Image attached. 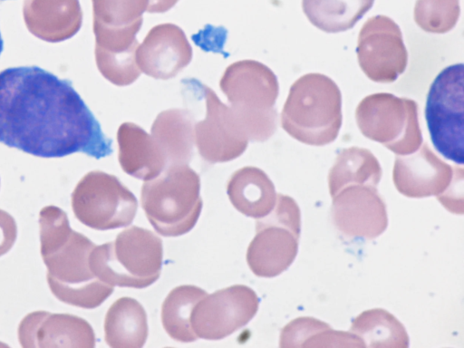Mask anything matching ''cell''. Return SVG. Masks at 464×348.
<instances>
[{"instance_id": "9c48e42d", "label": "cell", "mask_w": 464, "mask_h": 348, "mask_svg": "<svg viewBox=\"0 0 464 348\" xmlns=\"http://www.w3.org/2000/svg\"><path fill=\"white\" fill-rule=\"evenodd\" d=\"M463 63L443 69L432 82L426 101L425 118L435 149L446 159L462 165Z\"/></svg>"}, {"instance_id": "44dd1931", "label": "cell", "mask_w": 464, "mask_h": 348, "mask_svg": "<svg viewBox=\"0 0 464 348\" xmlns=\"http://www.w3.org/2000/svg\"><path fill=\"white\" fill-rule=\"evenodd\" d=\"M104 333L110 347L141 348L149 334L144 308L131 297L119 298L106 314Z\"/></svg>"}, {"instance_id": "277c9868", "label": "cell", "mask_w": 464, "mask_h": 348, "mask_svg": "<svg viewBox=\"0 0 464 348\" xmlns=\"http://www.w3.org/2000/svg\"><path fill=\"white\" fill-rule=\"evenodd\" d=\"M219 86L248 140L266 141L276 132L279 84L270 68L255 60L235 62L225 70Z\"/></svg>"}, {"instance_id": "ac0fdd59", "label": "cell", "mask_w": 464, "mask_h": 348, "mask_svg": "<svg viewBox=\"0 0 464 348\" xmlns=\"http://www.w3.org/2000/svg\"><path fill=\"white\" fill-rule=\"evenodd\" d=\"M119 162L123 171L139 179L150 180L167 167L165 157L153 140L141 127L123 122L117 131Z\"/></svg>"}, {"instance_id": "8992f818", "label": "cell", "mask_w": 464, "mask_h": 348, "mask_svg": "<svg viewBox=\"0 0 464 348\" xmlns=\"http://www.w3.org/2000/svg\"><path fill=\"white\" fill-rule=\"evenodd\" d=\"M141 206L154 229L179 237L196 225L202 208L200 179L187 164L170 165L141 188Z\"/></svg>"}, {"instance_id": "8fae6325", "label": "cell", "mask_w": 464, "mask_h": 348, "mask_svg": "<svg viewBox=\"0 0 464 348\" xmlns=\"http://www.w3.org/2000/svg\"><path fill=\"white\" fill-rule=\"evenodd\" d=\"M356 53L362 72L376 82L396 81L408 63V52L399 25L382 14L369 18L362 26Z\"/></svg>"}, {"instance_id": "cb8c5ba5", "label": "cell", "mask_w": 464, "mask_h": 348, "mask_svg": "<svg viewBox=\"0 0 464 348\" xmlns=\"http://www.w3.org/2000/svg\"><path fill=\"white\" fill-rule=\"evenodd\" d=\"M374 0H302L304 14L326 33L344 32L372 8Z\"/></svg>"}, {"instance_id": "6da1fadb", "label": "cell", "mask_w": 464, "mask_h": 348, "mask_svg": "<svg viewBox=\"0 0 464 348\" xmlns=\"http://www.w3.org/2000/svg\"><path fill=\"white\" fill-rule=\"evenodd\" d=\"M0 142L41 158L113 150L72 82L39 66L0 72Z\"/></svg>"}, {"instance_id": "484cf974", "label": "cell", "mask_w": 464, "mask_h": 348, "mask_svg": "<svg viewBox=\"0 0 464 348\" xmlns=\"http://www.w3.org/2000/svg\"><path fill=\"white\" fill-rule=\"evenodd\" d=\"M208 294L195 285H179L168 295L161 308L166 333L177 342L190 343L198 338L191 326L195 305Z\"/></svg>"}, {"instance_id": "4dcf8cb0", "label": "cell", "mask_w": 464, "mask_h": 348, "mask_svg": "<svg viewBox=\"0 0 464 348\" xmlns=\"http://www.w3.org/2000/svg\"><path fill=\"white\" fill-rule=\"evenodd\" d=\"M179 0H148L147 12L165 13L171 9Z\"/></svg>"}, {"instance_id": "ffe728a7", "label": "cell", "mask_w": 464, "mask_h": 348, "mask_svg": "<svg viewBox=\"0 0 464 348\" xmlns=\"http://www.w3.org/2000/svg\"><path fill=\"white\" fill-rule=\"evenodd\" d=\"M194 119L187 110L169 109L158 114L151 137L161 150L167 167L188 164L193 156Z\"/></svg>"}, {"instance_id": "d6986e66", "label": "cell", "mask_w": 464, "mask_h": 348, "mask_svg": "<svg viewBox=\"0 0 464 348\" xmlns=\"http://www.w3.org/2000/svg\"><path fill=\"white\" fill-rule=\"evenodd\" d=\"M227 192L230 202L240 213L256 219L272 211L277 195L266 172L251 166L241 168L232 174Z\"/></svg>"}, {"instance_id": "f1b7e54d", "label": "cell", "mask_w": 464, "mask_h": 348, "mask_svg": "<svg viewBox=\"0 0 464 348\" xmlns=\"http://www.w3.org/2000/svg\"><path fill=\"white\" fill-rule=\"evenodd\" d=\"M439 201L449 211L463 214V169L455 168V175L450 187L440 196Z\"/></svg>"}, {"instance_id": "7a4b0ae2", "label": "cell", "mask_w": 464, "mask_h": 348, "mask_svg": "<svg viewBox=\"0 0 464 348\" xmlns=\"http://www.w3.org/2000/svg\"><path fill=\"white\" fill-rule=\"evenodd\" d=\"M41 256L47 267V283L61 302L93 309L113 292L112 285L101 281L92 271L90 255L95 245L72 230L67 214L55 206L39 213Z\"/></svg>"}, {"instance_id": "5b68a950", "label": "cell", "mask_w": 464, "mask_h": 348, "mask_svg": "<svg viewBox=\"0 0 464 348\" xmlns=\"http://www.w3.org/2000/svg\"><path fill=\"white\" fill-rule=\"evenodd\" d=\"M162 256L161 239L150 230L132 226L113 242L95 246L90 266L105 284L140 289L160 277Z\"/></svg>"}, {"instance_id": "7c38bea8", "label": "cell", "mask_w": 464, "mask_h": 348, "mask_svg": "<svg viewBox=\"0 0 464 348\" xmlns=\"http://www.w3.org/2000/svg\"><path fill=\"white\" fill-rule=\"evenodd\" d=\"M258 306L259 298L252 288L231 285L207 295L195 305L191 326L198 338L220 340L245 326Z\"/></svg>"}, {"instance_id": "52a82bcc", "label": "cell", "mask_w": 464, "mask_h": 348, "mask_svg": "<svg viewBox=\"0 0 464 348\" xmlns=\"http://www.w3.org/2000/svg\"><path fill=\"white\" fill-rule=\"evenodd\" d=\"M256 231L246 251L247 265L259 277H275L285 271L297 255L301 213L295 200L277 194L272 211L256 221Z\"/></svg>"}, {"instance_id": "83f0119b", "label": "cell", "mask_w": 464, "mask_h": 348, "mask_svg": "<svg viewBox=\"0 0 464 348\" xmlns=\"http://www.w3.org/2000/svg\"><path fill=\"white\" fill-rule=\"evenodd\" d=\"M460 14L459 0H417L414 20L425 32L445 34L457 24Z\"/></svg>"}, {"instance_id": "3957f363", "label": "cell", "mask_w": 464, "mask_h": 348, "mask_svg": "<svg viewBox=\"0 0 464 348\" xmlns=\"http://www.w3.org/2000/svg\"><path fill=\"white\" fill-rule=\"evenodd\" d=\"M342 121L341 92L331 78L312 72L292 84L281 113V126L291 137L324 146L335 140Z\"/></svg>"}, {"instance_id": "f546056e", "label": "cell", "mask_w": 464, "mask_h": 348, "mask_svg": "<svg viewBox=\"0 0 464 348\" xmlns=\"http://www.w3.org/2000/svg\"><path fill=\"white\" fill-rule=\"evenodd\" d=\"M17 237V226L14 218L0 209V256L14 246Z\"/></svg>"}, {"instance_id": "603a6c76", "label": "cell", "mask_w": 464, "mask_h": 348, "mask_svg": "<svg viewBox=\"0 0 464 348\" xmlns=\"http://www.w3.org/2000/svg\"><path fill=\"white\" fill-rule=\"evenodd\" d=\"M280 347H365L353 333L335 331L313 317H299L281 331Z\"/></svg>"}, {"instance_id": "4fadbf2b", "label": "cell", "mask_w": 464, "mask_h": 348, "mask_svg": "<svg viewBox=\"0 0 464 348\" xmlns=\"http://www.w3.org/2000/svg\"><path fill=\"white\" fill-rule=\"evenodd\" d=\"M206 100V117L194 125L198 153L209 163L227 162L244 153L248 138L231 107L208 86L197 82Z\"/></svg>"}, {"instance_id": "d4e9b609", "label": "cell", "mask_w": 464, "mask_h": 348, "mask_svg": "<svg viewBox=\"0 0 464 348\" xmlns=\"http://www.w3.org/2000/svg\"><path fill=\"white\" fill-rule=\"evenodd\" d=\"M351 333L357 335L365 347L407 348L409 336L403 324L382 308L366 310L355 317Z\"/></svg>"}, {"instance_id": "4316f807", "label": "cell", "mask_w": 464, "mask_h": 348, "mask_svg": "<svg viewBox=\"0 0 464 348\" xmlns=\"http://www.w3.org/2000/svg\"><path fill=\"white\" fill-rule=\"evenodd\" d=\"M92 4L96 33H138L148 0H92Z\"/></svg>"}, {"instance_id": "e0dca14e", "label": "cell", "mask_w": 464, "mask_h": 348, "mask_svg": "<svg viewBox=\"0 0 464 348\" xmlns=\"http://www.w3.org/2000/svg\"><path fill=\"white\" fill-rule=\"evenodd\" d=\"M190 46L183 30L174 24L153 26L136 52L140 72L154 79L175 77L192 60Z\"/></svg>"}, {"instance_id": "1f68e13d", "label": "cell", "mask_w": 464, "mask_h": 348, "mask_svg": "<svg viewBox=\"0 0 464 348\" xmlns=\"http://www.w3.org/2000/svg\"><path fill=\"white\" fill-rule=\"evenodd\" d=\"M3 48H4V42H3V39H2V36H1V33H0V54L3 51Z\"/></svg>"}, {"instance_id": "2e32d148", "label": "cell", "mask_w": 464, "mask_h": 348, "mask_svg": "<svg viewBox=\"0 0 464 348\" xmlns=\"http://www.w3.org/2000/svg\"><path fill=\"white\" fill-rule=\"evenodd\" d=\"M455 168L422 143L414 152L397 155L392 171L397 190L408 198L439 197L451 184Z\"/></svg>"}, {"instance_id": "7402d4cb", "label": "cell", "mask_w": 464, "mask_h": 348, "mask_svg": "<svg viewBox=\"0 0 464 348\" xmlns=\"http://www.w3.org/2000/svg\"><path fill=\"white\" fill-rule=\"evenodd\" d=\"M382 170L376 157L367 149L351 147L343 149L328 174L331 197L351 185L376 187Z\"/></svg>"}, {"instance_id": "ba28073f", "label": "cell", "mask_w": 464, "mask_h": 348, "mask_svg": "<svg viewBox=\"0 0 464 348\" xmlns=\"http://www.w3.org/2000/svg\"><path fill=\"white\" fill-rule=\"evenodd\" d=\"M360 131L396 155L416 151L422 144L418 104L414 100L379 92L363 98L355 111Z\"/></svg>"}, {"instance_id": "9a60e30c", "label": "cell", "mask_w": 464, "mask_h": 348, "mask_svg": "<svg viewBox=\"0 0 464 348\" xmlns=\"http://www.w3.org/2000/svg\"><path fill=\"white\" fill-rule=\"evenodd\" d=\"M18 340L24 348H93L95 334L84 319L69 314L35 311L20 322Z\"/></svg>"}, {"instance_id": "5bb4252c", "label": "cell", "mask_w": 464, "mask_h": 348, "mask_svg": "<svg viewBox=\"0 0 464 348\" xmlns=\"http://www.w3.org/2000/svg\"><path fill=\"white\" fill-rule=\"evenodd\" d=\"M332 198V221L343 235L373 239L387 228L386 205L376 187L351 185Z\"/></svg>"}, {"instance_id": "30bf717a", "label": "cell", "mask_w": 464, "mask_h": 348, "mask_svg": "<svg viewBox=\"0 0 464 348\" xmlns=\"http://www.w3.org/2000/svg\"><path fill=\"white\" fill-rule=\"evenodd\" d=\"M72 208L83 225L96 230H108L130 225L138 202L117 177L92 171L74 188Z\"/></svg>"}]
</instances>
